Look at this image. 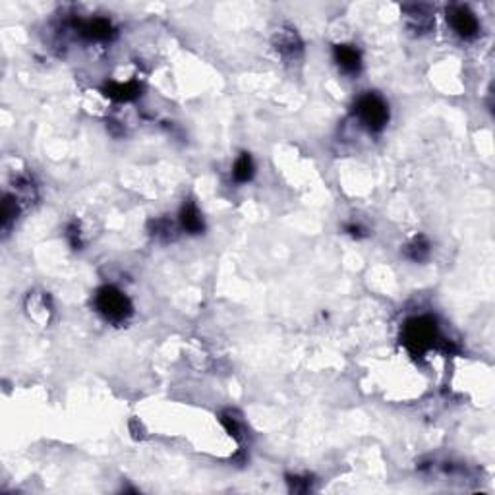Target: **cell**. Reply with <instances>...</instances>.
Wrapping results in <instances>:
<instances>
[{"mask_svg": "<svg viewBox=\"0 0 495 495\" xmlns=\"http://www.w3.org/2000/svg\"><path fill=\"white\" fill-rule=\"evenodd\" d=\"M402 344L412 356H424L441 342L437 321L429 316L412 318L402 325Z\"/></svg>", "mask_w": 495, "mask_h": 495, "instance_id": "6da1fadb", "label": "cell"}, {"mask_svg": "<svg viewBox=\"0 0 495 495\" xmlns=\"http://www.w3.org/2000/svg\"><path fill=\"white\" fill-rule=\"evenodd\" d=\"M95 310L108 321V323H115V325H124L132 313H134V306L128 298L124 292L113 287V284H105L95 292Z\"/></svg>", "mask_w": 495, "mask_h": 495, "instance_id": "7a4b0ae2", "label": "cell"}, {"mask_svg": "<svg viewBox=\"0 0 495 495\" xmlns=\"http://www.w3.org/2000/svg\"><path fill=\"white\" fill-rule=\"evenodd\" d=\"M354 115L369 132H381L389 122V105L378 93H364L354 103Z\"/></svg>", "mask_w": 495, "mask_h": 495, "instance_id": "3957f363", "label": "cell"}, {"mask_svg": "<svg viewBox=\"0 0 495 495\" xmlns=\"http://www.w3.org/2000/svg\"><path fill=\"white\" fill-rule=\"evenodd\" d=\"M447 20L451 23V28L460 39L472 41L480 33V21L476 18V14L468 6L455 4L447 10Z\"/></svg>", "mask_w": 495, "mask_h": 495, "instance_id": "277c9868", "label": "cell"}, {"mask_svg": "<svg viewBox=\"0 0 495 495\" xmlns=\"http://www.w3.org/2000/svg\"><path fill=\"white\" fill-rule=\"evenodd\" d=\"M333 57H335V62L339 64V68L350 76L358 74L362 70V55L354 45H335Z\"/></svg>", "mask_w": 495, "mask_h": 495, "instance_id": "5b68a950", "label": "cell"}, {"mask_svg": "<svg viewBox=\"0 0 495 495\" xmlns=\"http://www.w3.org/2000/svg\"><path fill=\"white\" fill-rule=\"evenodd\" d=\"M275 47L284 59H298L302 55V41L292 28H282L275 35Z\"/></svg>", "mask_w": 495, "mask_h": 495, "instance_id": "8992f818", "label": "cell"}, {"mask_svg": "<svg viewBox=\"0 0 495 495\" xmlns=\"http://www.w3.org/2000/svg\"><path fill=\"white\" fill-rule=\"evenodd\" d=\"M78 31L91 41H107L115 35V28L107 18H93V20L78 23Z\"/></svg>", "mask_w": 495, "mask_h": 495, "instance_id": "52a82bcc", "label": "cell"}, {"mask_svg": "<svg viewBox=\"0 0 495 495\" xmlns=\"http://www.w3.org/2000/svg\"><path fill=\"white\" fill-rule=\"evenodd\" d=\"M180 224L186 233L190 234H200L204 233V219L200 209L195 207L194 202H186L180 209Z\"/></svg>", "mask_w": 495, "mask_h": 495, "instance_id": "ba28073f", "label": "cell"}, {"mask_svg": "<svg viewBox=\"0 0 495 495\" xmlns=\"http://www.w3.org/2000/svg\"><path fill=\"white\" fill-rule=\"evenodd\" d=\"M142 89L137 86L136 81H128V84H118V81H113L108 84L105 88V95L110 97L113 101H118V103H128V101H134L137 99L142 93Z\"/></svg>", "mask_w": 495, "mask_h": 495, "instance_id": "9c48e42d", "label": "cell"}, {"mask_svg": "<svg viewBox=\"0 0 495 495\" xmlns=\"http://www.w3.org/2000/svg\"><path fill=\"white\" fill-rule=\"evenodd\" d=\"M405 10L408 12V26L418 33H427L434 28V16L424 12L426 6H407Z\"/></svg>", "mask_w": 495, "mask_h": 495, "instance_id": "30bf717a", "label": "cell"}, {"mask_svg": "<svg viewBox=\"0 0 495 495\" xmlns=\"http://www.w3.org/2000/svg\"><path fill=\"white\" fill-rule=\"evenodd\" d=\"M253 173H255V165H253V159L250 153H242V155L236 159L233 168V178L238 182V184H244V182H250L253 178Z\"/></svg>", "mask_w": 495, "mask_h": 495, "instance_id": "8fae6325", "label": "cell"}, {"mask_svg": "<svg viewBox=\"0 0 495 495\" xmlns=\"http://www.w3.org/2000/svg\"><path fill=\"white\" fill-rule=\"evenodd\" d=\"M429 252H431V248H429V242H427L426 236H416L414 240H410L407 244V248H405V255H407L408 260H412V262H426L427 258H429Z\"/></svg>", "mask_w": 495, "mask_h": 495, "instance_id": "7c38bea8", "label": "cell"}, {"mask_svg": "<svg viewBox=\"0 0 495 495\" xmlns=\"http://www.w3.org/2000/svg\"><path fill=\"white\" fill-rule=\"evenodd\" d=\"M18 211H20L18 197L6 195L4 202H2V213H0V217H2V229H4V231H8L10 224L18 219Z\"/></svg>", "mask_w": 495, "mask_h": 495, "instance_id": "4fadbf2b", "label": "cell"}, {"mask_svg": "<svg viewBox=\"0 0 495 495\" xmlns=\"http://www.w3.org/2000/svg\"><path fill=\"white\" fill-rule=\"evenodd\" d=\"M221 424L226 427V431H229L236 441H242V427H240L238 418H234L233 412H224L223 416H221Z\"/></svg>", "mask_w": 495, "mask_h": 495, "instance_id": "5bb4252c", "label": "cell"}, {"mask_svg": "<svg viewBox=\"0 0 495 495\" xmlns=\"http://www.w3.org/2000/svg\"><path fill=\"white\" fill-rule=\"evenodd\" d=\"M289 485H291V492L294 494H306L308 489H310V484L311 480L306 476V478H302V476H289Z\"/></svg>", "mask_w": 495, "mask_h": 495, "instance_id": "9a60e30c", "label": "cell"}, {"mask_svg": "<svg viewBox=\"0 0 495 495\" xmlns=\"http://www.w3.org/2000/svg\"><path fill=\"white\" fill-rule=\"evenodd\" d=\"M66 238H68V242L72 244L74 250H79V248H81V233H79L78 223L68 224V229H66Z\"/></svg>", "mask_w": 495, "mask_h": 495, "instance_id": "2e32d148", "label": "cell"}, {"mask_svg": "<svg viewBox=\"0 0 495 495\" xmlns=\"http://www.w3.org/2000/svg\"><path fill=\"white\" fill-rule=\"evenodd\" d=\"M347 233L352 234V236H356V238H362V236H366V229L362 226V224H356V223H350L347 224Z\"/></svg>", "mask_w": 495, "mask_h": 495, "instance_id": "e0dca14e", "label": "cell"}]
</instances>
